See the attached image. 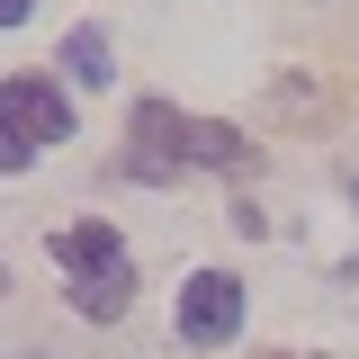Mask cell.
<instances>
[{"label":"cell","instance_id":"cell-1","mask_svg":"<svg viewBox=\"0 0 359 359\" xmlns=\"http://www.w3.org/2000/svg\"><path fill=\"white\" fill-rule=\"evenodd\" d=\"M135 171L162 180V171H252V144L216 117H180L171 99H144L135 108Z\"/></svg>","mask_w":359,"mask_h":359},{"label":"cell","instance_id":"cell-5","mask_svg":"<svg viewBox=\"0 0 359 359\" xmlns=\"http://www.w3.org/2000/svg\"><path fill=\"white\" fill-rule=\"evenodd\" d=\"M63 63H72V81L108 90V36H99V27H72V36H63Z\"/></svg>","mask_w":359,"mask_h":359},{"label":"cell","instance_id":"cell-4","mask_svg":"<svg viewBox=\"0 0 359 359\" xmlns=\"http://www.w3.org/2000/svg\"><path fill=\"white\" fill-rule=\"evenodd\" d=\"M243 332V287L224 278V269H198L189 287H180V341L189 351H224Z\"/></svg>","mask_w":359,"mask_h":359},{"label":"cell","instance_id":"cell-2","mask_svg":"<svg viewBox=\"0 0 359 359\" xmlns=\"http://www.w3.org/2000/svg\"><path fill=\"white\" fill-rule=\"evenodd\" d=\"M54 261H63L72 306H81L90 323H117V314L135 306V261H126V243H117L108 224H72V233H54Z\"/></svg>","mask_w":359,"mask_h":359},{"label":"cell","instance_id":"cell-3","mask_svg":"<svg viewBox=\"0 0 359 359\" xmlns=\"http://www.w3.org/2000/svg\"><path fill=\"white\" fill-rule=\"evenodd\" d=\"M63 135H72V108L54 81H0V171H27Z\"/></svg>","mask_w":359,"mask_h":359},{"label":"cell","instance_id":"cell-6","mask_svg":"<svg viewBox=\"0 0 359 359\" xmlns=\"http://www.w3.org/2000/svg\"><path fill=\"white\" fill-rule=\"evenodd\" d=\"M18 18H27V0H0V27H18Z\"/></svg>","mask_w":359,"mask_h":359}]
</instances>
